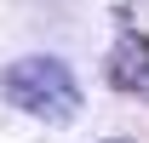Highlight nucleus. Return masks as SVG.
Instances as JSON below:
<instances>
[{
  "mask_svg": "<svg viewBox=\"0 0 149 143\" xmlns=\"http://www.w3.org/2000/svg\"><path fill=\"white\" fill-rule=\"evenodd\" d=\"M109 143H132V137H109Z\"/></svg>",
  "mask_w": 149,
  "mask_h": 143,
  "instance_id": "7ed1b4c3",
  "label": "nucleus"
},
{
  "mask_svg": "<svg viewBox=\"0 0 149 143\" xmlns=\"http://www.w3.org/2000/svg\"><path fill=\"white\" fill-rule=\"evenodd\" d=\"M109 86L115 92H149V35L126 29V35L109 46Z\"/></svg>",
  "mask_w": 149,
  "mask_h": 143,
  "instance_id": "f03ea898",
  "label": "nucleus"
},
{
  "mask_svg": "<svg viewBox=\"0 0 149 143\" xmlns=\"http://www.w3.org/2000/svg\"><path fill=\"white\" fill-rule=\"evenodd\" d=\"M0 92H6V103L23 109V115H35V120H52V126H69L80 115V80L63 57H17V63H6L0 74Z\"/></svg>",
  "mask_w": 149,
  "mask_h": 143,
  "instance_id": "f257e3e1",
  "label": "nucleus"
}]
</instances>
